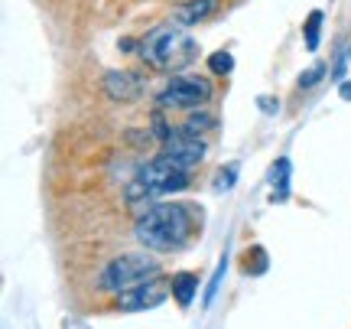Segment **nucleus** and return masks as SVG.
Instances as JSON below:
<instances>
[{"label": "nucleus", "mask_w": 351, "mask_h": 329, "mask_svg": "<svg viewBox=\"0 0 351 329\" xmlns=\"http://www.w3.org/2000/svg\"><path fill=\"white\" fill-rule=\"evenodd\" d=\"M244 267H247V274H263L267 271V251L263 248H251L244 254Z\"/></svg>", "instance_id": "4468645a"}, {"label": "nucleus", "mask_w": 351, "mask_h": 329, "mask_svg": "<svg viewBox=\"0 0 351 329\" xmlns=\"http://www.w3.org/2000/svg\"><path fill=\"white\" fill-rule=\"evenodd\" d=\"M208 65H212V72H231L234 69V59H231V52H212L208 56Z\"/></svg>", "instance_id": "2eb2a0df"}, {"label": "nucleus", "mask_w": 351, "mask_h": 329, "mask_svg": "<svg viewBox=\"0 0 351 329\" xmlns=\"http://www.w3.org/2000/svg\"><path fill=\"white\" fill-rule=\"evenodd\" d=\"M163 153H169V157H176V160H182V163H189L192 170L205 160V153H208V144L199 137V134H186V131H176V134H169L163 144Z\"/></svg>", "instance_id": "6e6552de"}, {"label": "nucleus", "mask_w": 351, "mask_h": 329, "mask_svg": "<svg viewBox=\"0 0 351 329\" xmlns=\"http://www.w3.org/2000/svg\"><path fill=\"white\" fill-rule=\"evenodd\" d=\"M322 76H326V65H322V63L313 65V69H309L306 76H300V89H309V85H315V82H319Z\"/></svg>", "instance_id": "a211bd4d"}, {"label": "nucleus", "mask_w": 351, "mask_h": 329, "mask_svg": "<svg viewBox=\"0 0 351 329\" xmlns=\"http://www.w3.org/2000/svg\"><path fill=\"white\" fill-rule=\"evenodd\" d=\"M173 297L179 306H189L195 300V293H199V274H192V271H182V274H176L173 280Z\"/></svg>", "instance_id": "9b49d317"}, {"label": "nucleus", "mask_w": 351, "mask_h": 329, "mask_svg": "<svg viewBox=\"0 0 351 329\" xmlns=\"http://www.w3.org/2000/svg\"><path fill=\"white\" fill-rule=\"evenodd\" d=\"M140 56H143V63L150 65V69H156V72H182L186 65L195 63L199 43L189 36L182 26L163 23L140 39Z\"/></svg>", "instance_id": "f03ea898"}, {"label": "nucleus", "mask_w": 351, "mask_h": 329, "mask_svg": "<svg viewBox=\"0 0 351 329\" xmlns=\"http://www.w3.org/2000/svg\"><path fill=\"white\" fill-rule=\"evenodd\" d=\"M289 173H293L289 160L287 157H280V160L274 163V170H270V186H274L270 199H274V203H287L289 199Z\"/></svg>", "instance_id": "9d476101"}, {"label": "nucleus", "mask_w": 351, "mask_h": 329, "mask_svg": "<svg viewBox=\"0 0 351 329\" xmlns=\"http://www.w3.org/2000/svg\"><path fill=\"white\" fill-rule=\"evenodd\" d=\"M173 291V284H166L163 277H153L147 284H140L134 291L121 293V300L117 306L124 310V313H140V310H153V306H160L166 300V293Z\"/></svg>", "instance_id": "0eeeda50"}, {"label": "nucleus", "mask_w": 351, "mask_h": 329, "mask_svg": "<svg viewBox=\"0 0 351 329\" xmlns=\"http://www.w3.org/2000/svg\"><path fill=\"white\" fill-rule=\"evenodd\" d=\"M156 271H160V264L147 251L121 254V258H114V261L104 264V271H101V277H98V287L111 293H127V291H134V287H140V284L153 280Z\"/></svg>", "instance_id": "20e7f679"}, {"label": "nucleus", "mask_w": 351, "mask_h": 329, "mask_svg": "<svg viewBox=\"0 0 351 329\" xmlns=\"http://www.w3.org/2000/svg\"><path fill=\"white\" fill-rule=\"evenodd\" d=\"M322 20H326V13L313 10L309 13V20H306V26H302V36H306V46H309V49L319 46V30H322Z\"/></svg>", "instance_id": "f8f14e48"}, {"label": "nucleus", "mask_w": 351, "mask_h": 329, "mask_svg": "<svg viewBox=\"0 0 351 329\" xmlns=\"http://www.w3.org/2000/svg\"><path fill=\"white\" fill-rule=\"evenodd\" d=\"M208 127H215V117L208 111H199V114H192L186 124H182V131H186V134H199V137H202Z\"/></svg>", "instance_id": "ddd939ff"}, {"label": "nucleus", "mask_w": 351, "mask_h": 329, "mask_svg": "<svg viewBox=\"0 0 351 329\" xmlns=\"http://www.w3.org/2000/svg\"><path fill=\"white\" fill-rule=\"evenodd\" d=\"M101 89H104V95H108L111 102L130 104L143 95L147 78L140 76V72H130V69H114V72H108V76L101 78Z\"/></svg>", "instance_id": "423d86ee"}, {"label": "nucleus", "mask_w": 351, "mask_h": 329, "mask_svg": "<svg viewBox=\"0 0 351 329\" xmlns=\"http://www.w3.org/2000/svg\"><path fill=\"white\" fill-rule=\"evenodd\" d=\"M261 108H267V111H274L276 102H270V98H261Z\"/></svg>", "instance_id": "aec40b11"}, {"label": "nucleus", "mask_w": 351, "mask_h": 329, "mask_svg": "<svg viewBox=\"0 0 351 329\" xmlns=\"http://www.w3.org/2000/svg\"><path fill=\"white\" fill-rule=\"evenodd\" d=\"M208 98H212V82L199 76H173V82L156 95L160 108H182V111L202 108L208 104Z\"/></svg>", "instance_id": "39448f33"}, {"label": "nucleus", "mask_w": 351, "mask_h": 329, "mask_svg": "<svg viewBox=\"0 0 351 329\" xmlns=\"http://www.w3.org/2000/svg\"><path fill=\"white\" fill-rule=\"evenodd\" d=\"M189 179H192V166L160 150V157H153L150 163H143L137 170V179L130 183L127 199L137 203V199H160L169 192H182L189 186Z\"/></svg>", "instance_id": "7ed1b4c3"}, {"label": "nucleus", "mask_w": 351, "mask_h": 329, "mask_svg": "<svg viewBox=\"0 0 351 329\" xmlns=\"http://www.w3.org/2000/svg\"><path fill=\"white\" fill-rule=\"evenodd\" d=\"M234 177H238V163H228V170H221V173L215 177V192L231 190V183H234Z\"/></svg>", "instance_id": "dca6fc26"}, {"label": "nucleus", "mask_w": 351, "mask_h": 329, "mask_svg": "<svg viewBox=\"0 0 351 329\" xmlns=\"http://www.w3.org/2000/svg\"><path fill=\"white\" fill-rule=\"evenodd\" d=\"M339 95H341V98H345V102H351V78H348V82H341Z\"/></svg>", "instance_id": "6ab92c4d"}, {"label": "nucleus", "mask_w": 351, "mask_h": 329, "mask_svg": "<svg viewBox=\"0 0 351 329\" xmlns=\"http://www.w3.org/2000/svg\"><path fill=\"white\" fill-rule=\"evenodd\" d=\"M225 271H228V258H221V264H218V271H215L212 284H208V293H205V306H208L215 297H218V287H221V277H225Z\"/></svg>", "instance_id": "f3484780"}, {"label": "nucleus", "mask_w": 351, "mask_h": 329, "mask_svg": "<svg viewBox=\"0 0 351 329\" xmlns=\"http://www.w3.org/2000/svg\"><path fill=\"white\" fill-rule=\"evenodd\" d=\"M215 10H218V0H186V3L173 7V23L195 26V23H202V20H208Z\"/></svg>", "instance_id": "1a4fd4ad"}, {"label": "nucleus", "mask_w": 351, "mask_h": 329, "mask_svg": "<svg viewBox=\"0 0 351 329\" xmlns=\"http://www.w3.org/2000/svg\"><path fill=\"white\" fill-rule=\"evenodd\" d=\"M195 209L186 203H160V205H150L143 209L134 225V235L137 241L147 248V251H176L182 248L192 235H195Z\"/></svg>", "instance_id": "f257e3e1"}]
</instances>
